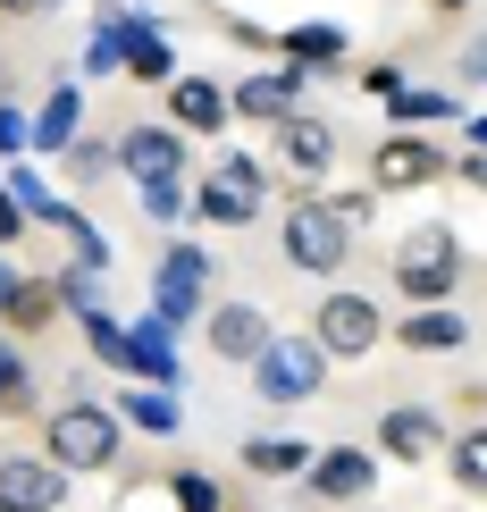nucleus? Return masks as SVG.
Masks as SVG:
<instances>
[{"label":"nucleus","mask_w":487,"mask_h":512,"mask_svg":"<svg viewBox=\"0 0 487 512\" xmlns=\"http://www.w3.org/2000/svg\"><path fill=\"white\" fill-rule=\"evenodd\" d=\"M387 269H395V286H404V311L412 303H454V294H462V236H454L446 219L404 227Z\"/></svg>","instance_id":"f257e3e1"},{"label":"nucleus","mask_w":487,"mask_h":512,"mask_svg":"<svg viewBox=\"0 0 487 512\" xmlns=\"http://www.w3.org/2000/svg\"><path fill=\"white\" fill-rule=\"evenodd\" d=\"M118 429H126V420L110 412V403L68 395L51 420H42V454H51L68 479H76V471H110V462H118Z\"/></svg>","instance_id":"f03ea898"},{"label":"nucleus","mask_w":487,"mask_h":512,"mask_svg":"<svg viewBox=\"0 0 487 512\" xmlns=\"http://www.w3.org/2000/svg\"><path fill=\"white\" fill-rule=\"evenodd\" d=\"M278 252H286V269H303V277H336L353 261V236L328 219L320 194H294L286 219H278Z\"/></svg>","instance_id":"7ed1b4c3"},{"label":"nucleus","mask_w":487,"mask_h":512,"mask_svg":"<svg viewBox=\"0 0 487 512\" xmlns=\"http://www.w3.org/2000/svg\"><path fill=\"white\" fill-rule=\"evenodd\" d=\"M311 345L328 361H362V353L387 345V311H378L370 294H353V286H328L320 311H311Z\"/></svg>","instance_id":"20e7f679"},{"label":"nucleus","mask_w":487,"mask_h":512,"mask_svg":"<svg viewBox=\"0 0 487 512\" xmlns=\"http://www.w3.org/2000/svg\"><path fill=\"white\" fill-rule=\"evenodd\" d=\"M328 387V353L311 336H269L261 361H252V395L261 403H311Z\"/></svg>","instance_id":"39448f33"},{"label":"nucleus","mask_w":487,"mask_h":512,"mask_svg":"<svg viewBox=\"0 0 487 512\" xmlns=\"http://www.w3.org/2000/svg\"><path fill=\"white\" fill-rule=\"evenodd\" d=\"M210 277H219V261H210L202 244H168V252H160V269H152V311L168 319V328H194Z\"/></svg>","instance_id":"423d86ee"},{"label":"nucleus","mask_w":487,"mask_h":512,"mask_svg":"<svg viewBox=\"0 0 487 512\" xmlns=\"http://www.w3.org/2000/svg\"><path fill=\"white\" fill-rule=\"evenodd\" d=\"M446 168H454V160L437 152L429 135H412V126H395V135H387V143L370 152V194H420V185H437Z\"/></svg>","instance_id":"0eeeda50"},{"label":"nucleus","mask_w":487,"mask_h":512,"mask_svg":"<svg viewBox=\"0 0 487 512\" xmlns=\"http://www.w3.org/2000/svg\"><path fill=\"white\" fill-rule=\"evenodd\" d=\"M269 152H278V168L286 177H328L336 168V118H320V110H294L286 126H269Z\"/></svg>","instance_id":"6e6552de"},{"label":"nucleus","mask_w":487,"mask_h":512,"mask_svg":"<svg viewBox=\"0 0 487 512\" xmlns=\"http://www.w3.org/2000/svg\"><path fill=\"white\" fill-rule=\"evenodd\" d=\"M68 504V471L51 454H0V512H59Z\"/></svg>","instance_id":"1a4fd4ad"},{"label":"nucleus","mask_w":487,"mask_h":512,"mask_svg":"<svg viewBox=\"0 0 487 512\" xmlns=\"http://www.w3.org/2000/svg\"><path fill=\"white\" fill-rule=\"evenodd\" d=\"M227 110H236V126H286L303 110V76L294 68H252L244 84H227Z\"/></svg>","instance_id":"9d476101"},{"label":"nucleus","mask_w":487,"mask_h":512,"mask_svg":"<svg viewBox=\"0 0 487 512\" xmlns=\"http://www.w3.org/2000/svg\"><path fill=\"white\" fill-rule=\"evenodd\" d=\"M378 454L387 462H446V420L429 403H387L378 412Z\"/></svg>","instance_id":"9b49d317"},{"label":"nucleus","mask_w":487,"mask_h":512,"mask_svg":"<svg viewBox=\"0 0 487 512\" xmlns=\"http://www.w3.org/2000/svg\"><path fill=\"white\" fill-rule=\"evenodd\" d=\"M303 487L320 504H362L370 487H378V454H362V445H320L311 471H303Z\"/></svg>","instance_id":"f8f14e48"},{"label":"nucleus","mask_w":487,"mask_h":512,"mask_svg":"<svg viewBox=\"0 0 487 512\" xmlns=\"http://www.w3.org/2000/svg\"><path fill=\"white\" fill-rule=\"evenodd\" d=\"M269 336H278V328H269L261 303H210V311H202V345L219 353V361H244V370H252Z\"/></svg>","instance_id":"ddd939ff"},{"label":"nucleus","mask_w":487,"mask_h":512,"mask_svg":"<svg viewBox=\"0 0 487 512\" xmlns=\"http://www.w3.org/2000/svg\"><path fill=\"white\" fill-rule=\"evenodd\" d=\"M269 51H278L294 76H336V68L353 59V34H345V26H328V17H311V26L269 34Z\"/></svg>","instance_id":"4468645a"},{"label":"nucleus","mask_w":487,"mask_h":512,"mask_svg":"<svg viewBox=\"0 0 487 512\" xmlns=\"http://www.w3.org/2000/svg\"><path fill=\"white\" fill-rule=\"evenodd\" d=\"M126 378H135V387H168L177 395V328H168L160 311H143L135 328H126Z\"/></svg>","instance_id":"2eb2a0df"},{"label":"nucleus","mask_w":487,"mask_h":512,"mask_svg":"<svg viewBox=\"0 0 487 512\" xmlns=\"http://www.w3.org/2000/svg\"><path fill=\"white\" fill-rule=\"evenodd\" d=\"M168 126H177V135H227V126H236V110H227V84L177 76V84H168Z\"/></svg>","instance_id":"dca6fc26"},{"label":"nucleus","mask_w":487,"mask_h":512,"mask_svg":"<svg viewBox=\"0 0 487 512\" xmlns=\"http://www.w3.org/2000/svg\"><path fill=\"white\" fill-rule=\"evenodd\" d=\"M118 168H126V177H185V135H177V126H126V135H118Z\"/></svg>","instance_id":"f3484780"},{"label":"nucleus","mask_w":487,"mask_h":512,"mask_svg":"<svg viewBox=\"0 0 487 512\" xmlns=\"http://www.w3.org/2000/svg\"><path fill=\"white\" fill-rule=\"evenodd\" d=\"M387 336L404 353H462V345H471V319H462L454 303H412L404 328H387Z\"/></svg>","instance_id":"a211bd4d"},{"label":"nucleus","mask_w":487,"mask_h":512,"mask_svg":"<svg viewBox=\"0 0 487 512\" xmlns=\"http://www.w3.org/2000/svg\"><path fill=\"white\" fill-rule=\"evenodd\" d=\"M118 76H135V84H177V51H168V34L152 26V17H126V34H118Z\"/></svg>","instance_id":"6ab92c4d"},{"label":"nucleus","mask_w":487,"mask_h":512,"mask_svg":"<svg viewBox=\"0 0 487 512\" xmlns=\"http://www.w3.org/2000/svg\"><path fill=\"white\" fill-rule=\"evenodd\" d=\"M261 194H244V185L236 177H202L194 185V210H185V219H202V227H252V219H261Z\"/></svg>","instance_id":"aec40b11"},{"label":"nucleus","mask_w":487,"mask_h":512,"mask_svg":"<svg viewBox=\"0 0 487 512\" xmlns=\"http://www.w3.org/2000/svg\"><path fill=\"white\" fill-rule=\"evenodd\" d=\"M76 135H84V84H51V101H42V118H34V143H26V152H68Z\"/></svg>","instance_id":"412c9836"},{"label":"nucleus","mask_w":487,"mask_h":512,"mask_svg":"<svg viewBox=\"0 0 487 512\" xmlns=\"http://www.w3.org/2000/svg\"><path fill=\"white\" fill-rule=\"evenodd\" d=\"M0 185H9V194H17V210H26V227H51V236H59V227H68V194H51V185H42V168H26V160H9V177H0Z\"/></svg>","instance_id":"4be33fe9"},{"label":"nucleus","mask_w":487,"mask_h":512,"mask_svg":"<svg viewBox=\"0 0 487 512\" xmlns=\"http://www.w3.org/2000/svg\"><path fill=\"white\" fill-rule=\"evenodd\" d=\"M110 412H118V420H135L143 437H177V429H185L177 395H168V387H135V378H126V395L110 403Z\"/></svg>","instance_id":"5701e85b"},{"label":"nucleus","mask_w":487,"mask_h":512,"mask_svg":"<svg viewBox=\"0 0 487 512\" xmlns=\"http://www.w3.org/2000/svg\"><path fill=\"white\" fill-rule=\"evenodd\" d=\"M311 454H320V445H303V437H252L244 445V471L252 479H303Z\"/></svg>","instance_id":"b1692460"},{"label":"nucleus","mask_w":487,"mask_h":512,"mask_svg":"<svg viewBox=\"0 0 487 512\" xmlns=\"http://www.w3.org/2000/svg\"><path fill=\"white\" fill-rule=\"evenodd\" d=\"M59 319V286L51 277H17V294H9V311H0V328H17V336H34V328H51Z\"/></svg>","instance_id":"393cba45"},{"label":"nucleus","mask_w":487,"mask_h":512,"mask_svg":"<svg viewBox=\"0 0 487 512\" xmlns=\"http://www.w3.org/2000/svg\"><path fill=\"white\" fill-rule=\"evenodd\" d=\"M446 471H454L462 496H487V412H479L462 437H446Z\"/></svg>","instance_id":"a878e982"},{"label":"nucleus","mask_w":487,"mask_h":512,"mask_svg":"<svg viewBox=\"0 0 487 512\" xmlns=\"http://www.w3.org/2000/svg\"><path fill=\"white\" fill-rule=\"evenodd\" d=\"M387 118L420 135V126H446V118H462V110H454V93H420V84H404V93L387 101Z\"/></svg>","instance_id":"bb28decb"},{"label":"nucleus","mask_w":487,"mask_h":512,"mask_svg":"<svg viewBox=\"0 0 487 512\" xmlns=\"http://www.w3.org/2000/svg\"><path fill=\"white\" fill-rule=\"evenodd\" d=\"M135 194H143V219H152V227H177L185 210H194V185H185V177H143Z\"/></svg>","instance_id":"cd10ccee"},{"label":"nucleus","mask_w":487,"mask_h":512,"mask_svg":"<svg viewBox=\"0 0 487 512\" xmlns=\"http://www.w3.org/2000/svg\"><path fill=\"white\" fill-rule=\"evenodd\" d=\"M76 328H84V345H93V361H110V370H126V319H110V311H76Z\"/></svg>","instance_id":"c85d7f7f"},{"label":"nucleus","mask_w":487,"mask_h":512,"mask_svg":"<svg viewBox=\"0 0 487 512\" xmlns=\"http://www.w3.org/2000/svg\"><path fill=\"white\" fill-rule=\"evenodd\" d=\"M168 504L177 512H227V487L210 471H168Z\"/></svg>","instance_id":"c756f323"},{"label":"nucleus","mask_w":487,"mask_h":512,"mask_svg":"<svg viewBox=\"0 0 487 512\" xmlns=\"http://www.w3.org/2000/svg\"><path fill=\"white\" fill-rule=\"evenodd\" d=\"M0 412H34V370L9 336H0Z\"/></svg>","instance_id":"7c9ffc66"},{"label":"nucleus","mask_w":487,"mask_h":512,"mask_svg":"<svg viewBox=\"0 0 487 512\" xmlns=\"http://www.w3.org/2000/svg\"><path fill=\"white\" fill-rule=\"evenodd\" d=\"M59 236H68V244H76V269H93V277H101V269H110V236H101V227H93V219H84V210H68V227H59Z\"/></svg>","instance_id":"2f4dec72"},{"label":"nucleus","mask_w":487,"mask_h":512,"mask_svg":"<svg viewBox=\"0 0 487 512\" xmlns=\"http://www.w3.org/2000/svg\"><path fill=\"white\" fill-rule=\"evenodd\" d=\"M118 34H126V26H93V42H84V59H76V76H84V84L118 76Z\"/></svg>","instance_id":"473e14b6"},{"label":"nucleus","mask_w":487,"mask_h":512,"mask_svg":"<svg viewBox=\"0 0 487 512\" xmlns=\"http://www.w3.org/2000/svg\"><path fill=\"white\" fill-rule=\"evenodd\" d=\"M328 219L345 227V236H362V227L378 219V194H328Z\"/></svg>","instance_id":"72a5a7b5"},{"label":"nucleus","mask_w":487,"mask_h":512,"mask_svg":"<svg viewBox=\"0 0 487 512\" xmlns=\"http://www.w3.org/2000/svg\"><path fill=\"white\" fill-rule=\"evenodd\" d=\"M59 160H68L76 177H101V168H110L118 152H110V143H93V135H76V143H68V152H59Z\"/></svg>","instance_id":"f704fd0d"},{"label":"nucleus","mask_w":487,"mask_h":512,"mask_svg":"<svg viewBox=\"0 0 487 512\" xmlns=\"http://www.w3.org/2000/svg\"><path fill=\"white\" fill-rule=\"evenodd\" d=\"M219 177H236L244 194H261V202H269V168L252 160V152H227V160H219Z\"/></svg>","instance_id":"c9c22d12"},{"label":"nucleus","mask_w":487,"mask_h":512,"mask_svg":"<svg viewBox=\"0 0 487 512\" xmlns=\"http://www.w3.org/2000/svg\"><path fill=\"white\" fill-rule=\"evenodd\" d=\"M26 143H34V118H17V110H9V93H0V160H17Z\"/></svg>","instance_id":"e433bc0d"},{"label":"nucleus","mask_w":487,"mask_h":512,"mask_svg":"<svg viewBox=\"0 0 487 512\" xmlns=\"http://www.w3.org/2000/svg\"><path fill=\"white\" fill-rule=\"evenodd\" d=\"M362 93L395 101V93H404V68H395V59H370V68H362Z\"/></svg>","instance_id":"4c0bfd02"},{"label":"nucleus","mask_w":487,"mask_h":512,"mask_svg":"<svg viewBox=\"0 0 487 512\" xmlns=\"http://www.w3.org/2000/svg\"><path fill=\"white\" fill-rule=\"evenodd\" d=\"M454 68H462V84H487V34H471V42H462V51H454Z\"/></svg>","instance_id":"58836bf2"},{"label":"nucleus","mask_w":487,"mask_h":512,"mask_svg":"<svg viewBox=\"0 0 487 512\" xmlns=\"http://www.w3.org/2000/svg\"><path fill=\"white\" fill-rule=\"evenodd\" d=\"M17 236H26V210H17V194H9V185H0V252H9Z\"/></svg>","instance_id":"ea45409f"},{"label":"nucleus","mask_w":487,"mask_h":512,"mask_svg":"<svg viewBox=\"0 0 487 512\" xmlns=\"http://www.w3.org/2000/svg\"><path fill=\"white\" fill-rule=\"evenodd\" d=\"M454 177L471 185V194H487V152H462V160H454Z\"/></svg>","instance_id":"a19ab883"},{"label":"nucleus","mask_w":487,"mask_h":512,"mask_svg":"<svg viewBox=\"0 0 487 512\" xmlns=\"http://www.w3.org/2000/svg\"><path fill=\"white\" fill-rule=\"evenodd\" d=\"M9 294H17V261L0 252V311H9Z\"/></svg>","instance_id":"79ce46f5"},{"label":"nucleus","mask_w":487,"mask_h":512,"mask_svg":"<svg viewBox=\"0 0 487 512\" xmlns=\"http://www.w3.org/2000/svg\"><path fill=\"white\" fill-rule=\"evenodd\" d=\"M51 0H0V17H42Z\"/></svg>","instance_id":"37998d69"},{"label":"nucleus","mask_w":487,"mask_h":512,"mask_svg":"<svg viewBox=\"0 0 487 512\" xmlns=\"http://www.w3.org/2000/svg\"><path fill=\"white\" fill-rule=\"evenodd\" d=\"M462 135H471V152H487V110H479L471 126H462Z\"/></svg>","instance_id":"c03bdc74"},{"label":"nucleus","mask_w":487,"mask_h":512,"mask_svg":"<svg viewBox=\"0 0 487 512\" xmlns=\"http://www.w3.org/2000/svg\"><path fill=\"white\" fill-rule=\"evenodd\" d=\"M429 9H437V17H462V9H471V0H429Z\"/></svg>","instance_id":"a18cd8bd"},{"label":"nucleus","mask_w":487,"mask_h":512,"mask_svg":"<svg viewBox=\"0 0 487 512\" xmlns=\"http://www.w3.org/2000/svg\"><path fill=\"white\" fill-rule=\"evenodd\" d=\"M479 277H487V269H479Z\"/></svg>","instance_id":"49530a36"}]
</instances>
